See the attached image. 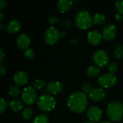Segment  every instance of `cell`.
Segmentation results:
<instances>
[{"label": "cell", "mask_w": 123, "mask_h": 123, "mask_svg": "<svg viewBox=\"0 0 123 123\" xmlns=\"http://www.w3.org/2000/svg\"><path fill=\"white\" fill-rule=\"evenodd\" d=\"M93 60L99 68H102L109 64V57L107 53L103 50H97L93 54Z\"/></svg>", "instance_id": "8"}, {"label": "cell", "mask_w": 123, "mask_h": 123, "mask_svg": "<svg viewBox=\"0 0 123 123\" xmlns=\"http://www.w3.org/2000/svg\"><path fill=\"white\" fill-rule=\"evenodd\" d=\"M89 97L94 102H99L105 98V92L101 88H94L89 93Z\"/></svg>", "instance_id": "12"}, {"label": "cell", "mask_w": 123, "mask_h": 123, "mask_svg": "<svg viewBox=\"0 0 123 123\" xmlns=\"http://www.w3.org/2000/svg\"><path fill=\"white\" fill-rule=\"evenodd\" d=\"M33 123H49V119L45 115H39L35 118Z\"/></svg>", "instance_id": "21"}, {"label": "cell", "mask_w": 123, "mask_h": 123, "mask_svg": "<svg viewBox=\"0 0 123 123\" xmlns=\"http://www.w3.org/2000/svg\"><path fill=\"white\" fill-rule=\"evenodd\" d=\"M63 88V84L60 81H51L47 84V86L43 92H44V93H45V92H46L47 93H49L51 94H58L61 92H62Z\"/></svg>", "instance_id": "10"}, {"label": "cell", "mask_w": 123, "mask_h": 123, "mask_svg": "<svg viewBox=\"0 0 123 123\" xmlns=\"http://www.w3.org/2000/svg\"><path fill=\"white\" fill-rule=\"evenodd\" d=\"M37 92L35 88L32 86H27L24 88L22 92V99L23 102L27 105H32L37 99Z\"/></svg>", "instance_id": "5"}, {"label": "cell", "mask_w": 123, "mask_h": 123, "mask_svg": "<svg viewBox=\"0 0 123 123\" xmlns=\"http://www.w3.org/2000/svg\"><path fill=\"white\" fill-rule=\"evenodd\" d=\"M93 123L92 122H85V123Z\"/></svg>", "instance_id": "39"}, {"label": "cell", "mask_w": 123, "mask_h": 123, "mask_svg": "<svg viewBox=\"0 0 123 123\" xmlns=\"http://www.w3.org/2000/svg\"><path fill=\"white\" fill-rule=\"evenodd\" d=\"M33 112L31 108L30 107H27L25 108L23 112H22V117L25 119V120H30L32 117Z\"/></svg>", "instance_id": "22"}, {"label": "cell", "mask_w": 123, "mask_h": 123, "mask_svg": "<svg viewBox=\"0 0 123 123\" xmlns=\"http://www.w3.org/2000/svg\"><path fill=\"white\" fill-rule=\"evenodd\" d=\"M115 19L117 20V21H120V20H121V16H120V14H116L115 15Z\"/></svg>", "instance_id": "35"}, {"label": "cell", "mask_w": 123, "mask_h": 123, "mask_svg": "<svg viewBox=\"0 0 123 123\" xmlns=\"http://www.w3.org/2000/svg\"><path fill=\"white\" fill-rule=\"evenodd\" d=\"M100 73H101V69L99 68V67H97V66H89L86 70L87 75L92 78L97 76L98 75L100 74Z\"/></svg>", "instance_id": "19"}, {"label": "cell", "mask_w": 123, "mask_h": 123, "mask_svg": "<svg viewBox=\"0 0 123 123\" xmlns=\"http://www.w3.org/2000/svg\"><path fill=\"white\" fill-rule=\"evenodd\" d=\"M87 102L86 94L81 92L72 93L67 99L68 108L75 113H81L84 112L87 106Z\"/></svg>", "instance_id": "1"}, {"label": "cell", "mask_w": 123, "mask_h": 123, "mask_svg": "<svg viewBox=\"0 0 123 123\" xmlns=\"http://www.w3.org/2000/svg\"><path fill=\"white\" fill-rule=\"evenodd\" d=\"M115 55L117 58H122L123 57V45H118L115 50Z\"/></svg>", "instance_id": "24"}, {"label": "cell", "mask_w": 123, "mask_h": 123, "mask_svg": "<svg viewBox=\"0 0 123 123\" xmlns=\"http://www.w3.org/2000/svg\"><path fill=\"white\" fill-rule=\"evenodd\" d=\"M102 35L97 30H92L88 33L87 40L89 43L92 45H98L101 43Z\"/></svg>", "instance_id": "14"}, {"label": "cell", "mask_w": 123, "mask_h": 123, "mask_svg": "<svg viewBox=\"0 0 123 123\" xmlns=\"http://www.w3.org/2000/svg\"><path fill=\"white\" fill-rule=\"evenodd\" d=\"M75 23L76 26L82 30H86L92 25L93 18L89 12L86 10L79 11L75 16Z\"/></svg>", "instance_id": "3"}, {"label": "cell", "mask_w": 123, "mask_h": 123, "mask_svg": "<svg viewBox=\"0 0 123 123\" xmlns=\"http://www.w3.org/2000/svg\"><path fill=\"white\" fill-rule=\"evenodd\" d=\"M19 89L17 86H12L9 88V94L11 96V97H17L19 94Z\"/></svg>", "instance_id": "23"}, {"label": "cell", "mask_w": 123, "mask_h": 123, "mask_svg": "<svg viewBox=\"0 0 123 123\" xmlns=\"http://www.w3.org/2000/svg\"><path fill=\"white\" fill-rule=\"evenodd\" d=\"M0 22H2L3 21V19H4V15L2 14V12H0Z\"/></svg>", "instance_id": "36"}, {"label": "cell", "mask_w": 123, "mask_h": 123, "mask_svg": "<svg viewBox=\"0 0 123 123\" xmlns=\"http://www.w3.org/2000/svg\"><path fill=\"white\" fill-rule=\"evenodd\" d=\"M1 30H4V26H3V25H1Z\"/></svg>", "instance_id": "37"}, {"label": "cell", "mask_w": 123, "mask_h": 123, "mask_svg": "<svg viewBox=\"0 0 123 123\" xmlns=\"http://www.w3.org/2000/svg\"><path fill=\"white\" fill-rule=\"evenodd\" d=\"M61 37L59 30L55 27H48L44 35V39L46 43L48 45H54L58 42Z\"/></svg>", "instance_id": "6"}, {"label": "cell", "mask_w": 123, "mask_h": 123, "mask_svg": "<svg viewBox=\"0 0 123 123\" xmlns=\"http://www.w3.org/2000/svg\"><path fill=\"white\" fill-rule=\"evenodd\" d=\"M7 102L3 99V98H1V103H0V113L2 114L6 109V107H7Z\"/></svg>", "instance_id": "30"}, {"label": "cell", "mask_w": 123, "mask_h": 123, "mask_svg": "<svg viewBox=\"0 0 123 123\" xmlns=\"http://www.w3.org/2000/svg\"><path fill=\"white\" fill-rule=\"evenodd\" d=\"M108 71L110 73V74H115L116 73L117 71H118V65L115 63V62H112V63H110L108 64Z\"/></svg>", "instance_id": "26"}, {"label": "cell", "mask_w": 123, "mask_h": 123, "mask_svg": "<svg viewBox=\"0 0 123 123\" xmlns=\"http://www.w3.org/2000/svg\"><path fill=\"white\" fill-rule=\"evenodd\" d=\"M28 75L25 71H19L14 76V81L16 86H24L28 81Z\"/></svg>", "instance_id": "13"}, {"label": "cell", "mask_w": 123, "mask_h": 123, "mask_svg": "<svg viewBox=\"0 0 123 123\" xmlns=\"http://www.w3.org/2000/svg\"><path fill=\"white\" fill-rule=\"evenodd\" d=\"M30 43V37L27 35L22 33L19 35L17 38V45L20 49H28L29 45Z\"/></svg>", "instance_id": "15"}, {"label": "cell", "mask_w": 123, "mask_h": 123, "mask_svg": "<svg viewBox=\"0 0 123 123\" xmlns=\"http://www.w3.org/2000/svg\"><path fill=\"white\" fill-rule=\"evenodd\" d=\"M102 116V110L97 107H92L87 111V117L88 118L93 122H99Z\"/></svg>", "instance_id": "11"}, {"label": "cell", "mask_w": 123, "mask_h": 123, "mask_svg": "<svg viewBox=\"0 0 123 123\" xmlns=\"http://www.w3.org/2000/svg\"><path fill=\"white\" fill-rule=\"evenodd\" d=\"M20 27H21V25L18 20L12 19L8 22V24L6 25V30H7L8 32H9L11 34H14V33L17 32L19 30Z\"/></svg>", "instance_id": "17"}, {"label": "cell", "mask_w": 123, "mask_h": 123, "mask_svg": "<svg viewBox=\"0 0 123 123\" xmlns=\"http://www.w3.org/2000/svg\"><path fill=\"white\" fill-rule=\"evenodd\" d=\"M9 105L10 108L12 110H14V112L19 111L23 107L22 102L20 100H19V99H13V100H11L9 102Z\"/></svg>", "instance_id": "18"}, {"label": "cell", "mask_w": 123, "mask_h": 123, "mask_svg": "<svg viewBox=\"0 0 123 123\" xmlns=\"http://www.w3.org/2000/svg\"><path fill=\"white\" fill-rule=\"evenodd\" d=\"M115 9L119 14H123V0L117 1L115 3Z\"/></svg>", "instance_id": "28"}, {"label": "cell", "mask_w": 123, "mask_h": 123, "mask_svg": "<svg viewBox=\"0 0 123 123\" xmlns=\"http://www.w3.org/2000/svg\"><path fill=\"white\" fill-rule=\"evenodd\" d=\"M107 115L112 121L121 120L123 117V105L119 102H110L107 107Z\"/></svg>", "instance_id": "2"}, {"label": "cell", "mask_w": 123, "mask_h": 123, "mask_svg": "<svg viewBox=\"0 0 123 123\" xmlns=\"http://www.w3.org/2000/svg\"><path fill=\"white\" fill-rule=\"evenodd\" d=\"M25 57L27 59H32L33 57H34V55H35V53L33 51L32 49H30V48H28L25 51Z\"/></svg>", "instance_id": "29"}, {"label": "cell", "mask_w": 123, "mask_h": 123, "mask_svg": "<svg viewBox=\"0 0 123 123\" xmlns=\"http://www.w3.org/2000/svg\"><path fill=\"white\" fill-rule=\"evenodd\" d=\"M4 51L2 50V49H0V63H1L4 61Z\"/></svg>", "instance_id": "33"}, {"label": "cell", "mask_w": 123, "mask_h": 123, "mask_svg": "<svg viewBox=\"0 0 123 123\" xmlns=\"http://www.w3.org/2000/svg\"><path fill=\"white\" fill-rule=\"evenodd\" d=\"M110 123V122H102V123Z\"/></svg>", "instance_id": "38"}, {"label": "cell", "mask_w": 123, "mask_h": 123, "mask_svg": "<svg viewBox=\"0 0 123 123\" xmlns=\"http://www.w3.org/2000/svg\"><path fill=\"white\" fill-rule=\"evenodd\" d=\"M72 5L73 2L71 0H61L58 2L57 7L61 12L64 13L70 10L72 7Z\"/></svg>", "instance_id": "16"}, {"label": "cell", "mask_w": 123, "mask_h": 123, "mask_svg": "<svg viewBox=\"0 0 123 123\" xmlns=\"http://www.w3.org/2000/svg\"><path fill=\"white\" fill-rule=\"evenodd\" d=\"M116 34H117L116 27L112 24H108L103 29L102 37L106 41H110L115 37Z\"/></svg>", "instance_id": "9"}, {"label": "cell", "mask_w": 123, "mask_h": 123, "mask_svg": "<svg viewBox=\"0 0 123 123\" xmlns=\"http://www.w3.org/2000/svg\"><path fill=\"white\" fill-rule=\"evenodd\" d=\"M81 90H82V92H84V94H86V93L89 94L92 90V85L89 82H84L81 85Z\"/></svg>", "instance_id": "27"}, {"label": "cell", "mask_w": 123, "mask_h": 123, "mask_svg": "<svg viewBox=\"0 0 123 123\" xmlns=\"http://www.w3.org/2000/svg\"><path fill=\"white\" fill-rule=\"evenodd\" d=\"M58 20L57 17H55V16H52V17H49V22L50 24H52V25H55V23L58 22Z\"/></svg>", "instance_id": "31"}, {"label": "cell", "mask_w": 123, "mask_h": 123, "mask_svg": "<svg viewBox=\"0 0 123 123\" xmlns=\"http://www.w3.org/2000/svg\"><path fill=\"white\" fill-rule=\"evenodd\" d=\"M117 81V78L113 74H105L98 79V84L102 88L112 87Z\"/></svg>", "instance_id": "7"}, {"label": "cell", "mask_w": 123, "mask_h": 123, "mask_svg": "<svg viewBox=\"0 0 123 123\" xmlns=\"http://www.w3.org/2000/svg\"><path fill=\"white\" fill-rule=\"evenodd\" d=\"M0 71H1V75H4V74L6 70H5V68H4L3 66H1L0 67Z\"/></svg>", "instance_id": "34"}, {"label": "cell", "mask_w": 123, "mask_h": 123, "mask_svg": "<svg viewBox=\"0 0 123 123\" xmlns=\"http://www.w3.org/2000/svg\"><path fill=\"white\" fill-rule=\"evenodd\" d=\"M55 99L49 94H43L40 96L37 101L38 108L43 112H50L53 110L55 108Z\"/></svg>", "instance_id": "4"}, {"label": "cell", "mask_w": 123, "mask_h": 123, "mask_svg": "<svg viewBox=\"0 0 123 123\" xmlns=\"http://www.w3.org/2000/svg\"><path fill=\"white\" fill-rule=\"evenodd\" d=\"M6 6V3L4 0H1V1H0V9L2 10V9H4Z\"/></svg>", "instance_id": "32"}, {"label": "cell", "mask_w": 123, "mask_h": 123, "mask_svg": "<svg viewBox=\"0 0 123 123\" xmlns=\"http://www.w3.org/2000/svg\"><path fill=\"white\" fill-rule=\"evenodd\" d=\"M45 86V82L41 79H37L33 83V86L36 89H41Z\"/></svg>", "instance_id": "25"}, {"label": "cell", "mask_w": 123, "mask_h": 123, "mask_svg": "<svg viewBox=\"0 0 123 123\" xmlns=\"http://www.w3.org/2000/svg\"><path fill=\"white\" fill-rule=\"evenodd\" d=\"M106 21V17L102 14H96L93 17V23L99 25H102Z\"/></svg>", "instance_id": "20"}]
</instances>
